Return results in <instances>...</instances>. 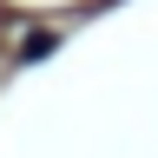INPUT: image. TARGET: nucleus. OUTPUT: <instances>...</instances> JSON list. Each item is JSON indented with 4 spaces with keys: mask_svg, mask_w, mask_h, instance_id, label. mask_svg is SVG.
Returning <instances> with one entry per match:
<instances>
[{
    "mask_svg": "<svg viewBox=\"0 0 158 158\" xmlns=\"http://www.w3.org/2000/svg\"><path fill=\"white\" fill-rule=\"evenodd\" d=\"M53 53V33H27V46H20V59H46Z\"/></svg>",
    "mask_w": 158,
    "mask_h": 158,
    "instance_id": "f257e3e1",
    "label": "nucleus"
}]
</instances>
